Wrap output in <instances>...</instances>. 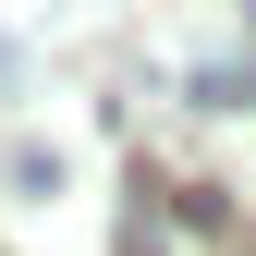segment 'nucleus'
<instances>
[]
</instances>
